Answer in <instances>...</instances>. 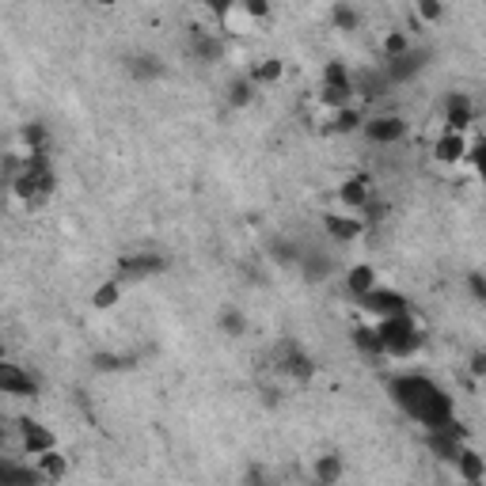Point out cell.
I'll list each match as a JSON object with an SVG mask.
<instances>
[{
  "label": "cell",
  "instance_id": "1",
  "mask_svg": "<svg viewBox=\"0 0 486 486\" xmlns=\"http://www.w3.org/2000/svg\"><path fill=\"white\" fill-rule=\"evenodd\" d=\"M392 399L422 430H445L456 422V399L425 373H399L392 380Z\"/></svg>",
  "mask_w": 486,
  "mask_h": 486
},
{
  "label": "cell",
  "instance_id": "2",
  "mask_svg": "<svg viewBox=\"0 0 486 486\" xmlns=\"http://www.w3.org/2000/svg\"><path fill=\"white\" fill-rule=\"evenodd\" d=\"M377 335H380V357H392V361H407L422 350V327L414 323L410 312H395V316L377 320Z\"/></svg>",
  "mask_w": 486,
  "mask_h": 486
},
{
  "label": "cell",
  "instance_id": "3",
  "mask_svg": "<svg viewBox=\"0 0 486 486\" xmlns=\"http://www.w3.org/2000/svg\"><path fill=\"white\" fill-rule=\"evenodd\" d=\"M407 118H399V114H373V118H365L361 122V134L369 145H377V149H392L399 145V141L407 137Z\"/></svg>",
  "mask_w": 486,
  "mask_h": 486
},
{
  "label": "cell",
  "instance_id": "4",
  "mask_svg": "<svg viewBox=\"0 0 486 486\" xmlns=\"http://www.w3.org/2000/svg\"><path fill=\"white\" fill-rule=\"evenodd\" d=\"M425 65H430V53H425V50H403V53H399V57H388V61H384L380 69H384V77H388V84H392V88H399V84H410L414 77H418L422 73V69Z\"/></svg>",
  "mask_w": 486,
  "mask_h": 486
},
{
  "label": "cell",
  "instance_id": "5",
  "mask_svg": "<svg viewBox=\"0 0 486 486\" xmlns=\"http://www.w3.org/2000/svg\"><path fill=\"white\" fill-rule=\"evenodd\" d=\"M0 395H12V399H31V395H38V380L27 373L23 365L8 361L4 353H0Z\"/></svg>",
  "mask_w": 486,
  "mask_h": 486
},
{
  "label": "cell",
  "instance_id": "6",
  "mask_svg": "<svg viewBox=\"0 0 486 486\" xmlns=\"http://www.w3.org/2000/svg\"><path fill=\"white\" fill-rule=\"evenodd\" d=\"M323 232L331 236L335 243H342V247H350V243L361 239L369 228H365V221L357 217V213L338 209V213H323Z\"/></svg>",
  "mask_w": 486,
  "mask_h": 486
},
{
  "label": "cell",
  "instance_id": "7",
  "mask_svg": "<svg viewBox=\"0 0 486 486\" xmlns=\"http://www.w3.org/2000/svg\"><path fill=\"white\" fill-rule=\"evenodd\" d=\"M357 308H361L365 316H373V320L395 316V312H410L407 296H403V293H395V289H384V285H377V289H369L361 300H357Z\"/></svg>",
  "mask_w": 486,
  "mask_h": 486
},
{
  "label": "cell",
  "instance_id": "8",
  "mask_svg": "<svg viewBox=\"0 0 486 486\" xmlns=\"http://www.w3.org/2000/svg\"><path fill=\"white\" fill-rule=\"evenodd\" d=\"M164 266H167V259H164V255H156V251H137V255H122V263H118V278H122V281H141V278H156V274H164Z\"/></svg>",
  "mask_w": 486,
  "mask_h": 486
},
{
  "label": "cell",
  "instance_id": "9",
  "mask_svg": "<svg viewBox=\"0 0 486 486\" xmlns=\"http://www.w3.org/2000/svg\"><path fill=\"white\" fill-rule=\"evenodd\" d=\"M16 437H20V452L23 456H38V452L57 449V437L42 422H31V418H20L16 422Z\"/></svg>",
  "mask_w": 486,
  "mask_h": 486
},
{
  "label": "cell",
  "instance_id": "10",
  "mask_svg": "<svg viewBox=\"0 0 486 486\" xmlns=\"http://www.w3.org/2000/svg\"><path fill=\"white\" fill-rule=\"evenodd\" d=\"M475 118H479V110H475V99H471L467 92H452L445 99V130L467 134L471 126H475Z\"/></svg>",
  "mask_w": 486,
  "mask_h": 486
},
{
  "label": "cell",
  "instance_id": "11",
  "mask_svg": "<svg viewBox=\"0 0 486 486\" xmlns=\"http://www.w3.org/2000/svg\"><path fill=\"white\" fill-rule=\"evenodd\" d=\"M467 149H471L467 134H460V130H445V134L437 137L433 156H437V164H449V167H456V164H464V160H467Z\"/></svg>",
  "mask_w": 486,
  "mask_h": 486
},
{
  "label": "cell",
  "instance_id": "12",
  "mask_svg": "<svg viewBox=\"0 0 486 486\" xmlns=\"http://www.w3.org/2000/svg\"><path fill=\"white\" fill-rule=\"evenodd\" d=\"M296 270L304 274L308 281H327L335 274V259L320 247H300V259H296Z\"/></svg>",
  "mask_w": 486,
  "mask_h": 486
},
{
  "label": "cell",
  "instance_id": "13",
  "mask_svg": "<svg viewBox=\"0 0 486 486\" xmlns=\"http://www.w3.org/2000/svg\"><path fill=\"white\" fill-rule=\"evenodd\" d=\"M373 194H377V190H373V179H369V175H350V179L338 187V209L357 213Z\"/></svg>",
  "mask_w": 486,
  "mask_h": 486
},
{
  "label": "cell",
  "instance_id": "14",
  "mask_svg": "<svg viewBox=\"0 0 486 486\" xmlns=\"http://www.w3.org/2000/svg\"><path fill=\"white\" fill-rule=\"evenodd\" d=\"M452 467H456V475H460L467 486H479V482H486V460L475 452V449H460V456L452 460Z\"/></svg>",
  "mask_w": 486,
  "mask_h": 486
},
{
  "label": "cell",
  "instance_id": "15",
  "mask_svg": "<svg viewBox=\"0 0 486 486\" xmlns=\"http://www.w3.org/2000/svg\"><path fill=\"white\" fill-rule=\"evenodd\" d=\"M190 53L198 57V61H217V57L224 53L221 38L206 31V27H190Z\"/></svg>",
  "mask_w": 486,
  "mask_h": 486
},
{
  "label": "cell",
  "instance_id": "16",
  "mask_svg": "<svg viewBox=\"0 0 486 486\" xmlns=\"http://www.w3.org/2000/svg\"><path fill=\"white\" fill-rule=\"evenodd\" d=\"M281 73H285V65L278 61V57H259V61L251 65L247 80L255 84V88H266V84H278V80H281Z\"/></svg>",
  "mask_w": 486,
  "mask_h": 486
},
{
  "label": "cell",
  "instance_id": "17",
  "mask_svg": "<svg viewBox=\"0 0 486 486\" xmlns=\"http://www.w3.org/2000/svg\"><path fill=\"white\" fill-rule=\"evenodd\" d=\"M361 122H365V114L357 110L353 103L331 110V134H357V130H361Z\"/></svg>",
  "mask_w": 486,
  "mask_h": 486
},
{
  "label": "cell",
  "instance_id": "18",
  "mask_svg": "<svg viewBox=\"0 0 486 486\" xmlns=\"http://www.w3.org/2000/svg\"><path fill=\"white\" fill-rule=\"evenodd\" d=\"M217 23H221V31H224V35H232V38H239V35H251V27H255V20H251L247 12L239 8V0H236V4L224 12V16H221Z\"/></svg>",
  "mask_w": 486,
  "mask_h": 486
},
{
  "label": "cell",
  "instance_id": "19",
  "mask_svg": "<svg viewBox=\"0 0 486 486\" xmlns=\"http://www.w3.org/2000/svg\"><path fill=\"white\" fill-rule=\"evenodd\" d=\"M377 285L380 281H377V270L373 266H353L350 274H346V289H350L353 300H361L369 289H377Z\"/></svg>",
  "mask_w": 486,
  "mask_h": 486
},
{
  "label": "cell",
  "instance_id": "20",
  "mask_svg": "<svg viewBox=\"0 0 486 486\" xmlns=\"http://www.w3.org/2000/svg\"><path fill=\"white\" fill-rule=\"evenodd\" d=\"M31 464L38 467V475L42 479H61L65 475V471H69V464H65V456L61 452H57V449H50V452H38V456H31Z\"/></svg>",
  "mask_w": 486,
  "mask_h": 486
},
{
  "label": "cell",
  "instance_id": "21",
  "mask_svg": "<svg viewBox=\"0 0 486 486\" xmlns=\"http://www.w3.org/2000/svg\"><path fill=\"white\" fill-rule=\"evenodd\" d=\"M130 77L134 80H156V77H164V65H160V57L156 53H137V57H130Z\"/></svg>",
  "mask_w": 486,
  "mask_h": 486
},
{
  "label": "cell",
  "instance_id": "22",
  "mask_svg": "<svg viewBox=\"0 0 486 486\" xmlns=\"http://www.w3.org/2000/svg\"><path fill=\"white\" fill-rule=\"evenodd\" d=\"M92 304H95L99 312H107V308H114V304H122V278H118V274L107 278V281L92 293Z\"/></svg>",
  "mask_w": 486,
  "mask_h": 486
},
{
  "label": "cell",
  "instance_id": "23",
  "mask_svg": "<svg viewBox=\"0 0 486 486\" xmlns=\"http://www.w3.org/2000/svg\"><path fill=\"white\" fill-rule=\"evenodd\" d=\"M350 338H353V346L361 350V353L380 357V335H377V323H357L353 331H350Z\"/></svg>",
  "mask_w": 486,
  "mask_h": 486
},
{
  "label": "cell",
  "instance_id": "24",
  "mask_svg": "<svg viewBox=\"0 0 486 486\" xmlns=\"http://www.w3.org/2000/svg\"><path fill=\"white\" fill-rule=\"evenodd\" d=\"M281 369H285L289 377H296V380H308V377H312V357L300 353V350H289V353L281 357Z\"/></svg>",
  "mask_w": 486,
  "mask_h": 486
},
{
  "label": "cell",
  "instance_id": "25",
  "mask_svg": "<svg viewBox=\"0 0 486 486\" xmlns=\"http://www.w3.org/2000/svg\"><path fill=\"white\" fill-rule=\"evenodd\" d=\"M316 479L320 482H338L342 479V460H338V456H320V460H316Z\"/></svg>",
  "mask_w": 486,
  "mask_h": 486
},
{
  "label": "cell",
  "instance_id": "26",
  "mask_svg": "<svg viewBox=\"0 0 486 486\" xmlns=\"http://www.w3.org/2000/svg\"><path fill=\"white\" fill-rule=\"evenodd\" d=\"M414 12H418V23H441V16H445V4L441 0H414Z\"/></svg>",
  "mask_w": 486,
  "mask_h": 486
},
{
  "label": "cell",
  "instance_id": "27",
  "mask_svg": "<svg viewBox=\"0 0 486 486\" xmlns=\"http://www.w3.org/2000/svg\"><path fill=\"white\" fill-rule=\"evenodd\" d=\"M331 20H335L338 31H357V23H361V16H357V12H353L350 4H335Z\"/></svg>",
  "mask_w": 486,
  "mask_h": 486
},
{
  "label": "cell",
  "instance_id": "28",
  "mask_svg": "<svg viewBox=\"0 0 486 486\" xmlns=\"http://www.w3.org/2000/svg\"><path fill=\"white\" fill-rule=\"evenodd\" d=\"M251 99H255V84L251 80H236L232 88H228V103H232V107H247Z\"/></svg>",
  "mask_w": 486,
  "mask_h": 486
},
{
  "label": "cell",
  "instance_id": "29",
  "mask_svg": "<svg viewBox=\"0 0 486 486\" xmlns=\"http://www.w3.org/2000/svg\"><path fill=\"white\" fill-rule=\"evenodd\" d=\"M95 369H99V373H118V369H130V357H118V353H95Z\"/></svg>",
  "mask_w": 486,
  "mask_h": 486
},
{
  "label": "cell",
  "instance_id": "30",
  "mask_svg": "<svg viewBox=\"0 0 486 486\" xmlns=\"http://www.w3.org/2000/svg\"><path fill=\"white\" fill-rule=\"evenodd\" d=\"M403 50H410V38L403 31H392L388 38H384V61H388V57H399Z\"/></svg>",
  "mask_w": 486,
  "mask_h": 486
},
{
  "label": "cell",
  "instance_id": "31",
  "mask_svg": "<svg viewBox=\"0 0 486 486\" xmlns=\"http://www.w3.org/2000/svg\"><path fill=\"white\" fill-rule=\"evenodd\" d=\"M239 8L247 12V16H251L255 23H263V20L270 16V0H239Z\"/></svg>",
  "mask_w": 486,
  "mask_h": 486
},
{
  "label": "cell",
  "instance_id": "32",
  "mask_svg": "<svg viewBox=\"0 0 486 486\" xmlns=\"http://www.w3.org/2000/svg\"><path fill=\"white\" fill-rule=\"evenodd\" d=\"M221 327H224L228 335H243V331H247V320H243L239 312H224V316H221Z\"/></svg>",
  "mask_w": 486,
  "mask_h": 486
},
{
  "label": "cell",
  "instance_id": "33",
  "mask_svg": "<svg viewBox=\"0 0 486 486\" xmlns=\"http://www.w3.org/2000/svg\"><path fill=\"white\" fill-rule=\"evenodd\" d=\"M467 285H471V296H475V300H486V281H482L479 270H475V274H467Z\"/></svg>",
  "mask_w": 486,
  "mask_h": 486
},
{
  "label": "cell",
  "instance_id": "34",
  "mask_svg": "<svg viewBox=\"0 0 486 486\" xmlns=\"http://www.w3.org/2000/svg\"><path fill=\"white\" fill-rule=\"evenodd\" d=\"M232 4H236V0H206V8L213 12V20H221V16H224V12L232 8Z\"/></svg>",
  "mask_w": 486,
  "mask_h": 486
},
{
  "label": "cell",
  "instance_id": "35",
  "mask_svg": "<svg viewBox=\"0 0 486 486\" xmlns=\"http://www.w3.org/2000/svg\"><path fill=\"white\" fill-rule=\"evenodd\" d=\"M92 4H99V8H110V4H114V0H92Z\"/></svg>",
  "mask_w": 486,
  "mask_h": 486
}]
</instances>
